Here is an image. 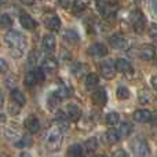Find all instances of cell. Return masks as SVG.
<instances>
[{
  "label": "cell",
  "mask_w": 157,
  "mask_h": 157,
  "mask_svg": "<svg viewBox=\"0 0 157 157\" xmlns=\"http://www.w3.org/2000/svg\"><path fill=\"white\" fill-rule=\"evenodd\" d=\"M155 7H156V10H157V2L155 3Z\"/></svg>",
  "instance_id": "47"
},
{
  "label": "cell",
  "mask_w": 157,
  "mask_h": 157,
  "mask_svg": "<svg viewBox=\"0 0 157 157\" xmlns=\"http://www.w3.org/2000/svg\"><path fill=\"white\" fill-rule=\"evenodd\" d=\"M24 84L26 87H33L36 84V78H35V75H33V71L28 72L25 75V78H24Z\"/></svg>",
  "instance_id": "33"
},
{
  "label": "cell",
  "mask_w": 157,
  "mask_h": 157,
  "mask_svg": "<svg viewBox=\"0 0 157 157\" xmlns=\"http://www.w3.org/2000/svg\"><path fill=\"white\" fill-rule=\"evenodd\" d=\"M6 121V116L3 113H0V123H4Z\"/></svg>",
  "instance_id": "44"
},
{
  "label": "cell",
  "mask_w": 157,
  "mask_h": 157,
  "mask_svg": "<svg viewBox=\"0 0 157 157\" xmlns=\"http://www.w3.org/2000/svg\"><path fill=\"white\" fill-rule=\"evenodd\" d=\"M21 157H32L29 155V153H26V152H24V153H21Z\"/></svg>",
  "instance_id": "45"
},
{
  "label": "cell",
  "mask_w": 157,
  "mask_h": 157,
  "mask_svg": "<svg viewBox=\"0 0 157 157\" xmlns=\"http://www.w3.org/2000/svg\"><path fill=\"white\" fill-rule=\"evenodd\" d=\"M98 83H99V77H98V75L95 73H88L86 77V88L88 90V91H92V90H95V87L98 86Z\"/></svg>",
  "instance_id": "21"
},
{
  "label": "cell",
  "mask_w": 157,
  "mask_h": 157,
  "mask_svg": "<svg viewBox=\"0 0 157 157\" xmlns=\"http://www.w3.org/2000/svg\"><path fill=\"white\" fill-rule=\"evenodd\" d=\"M37 61H39V52L33 50V51H30L29 57H28V63L30 66H36L37 65Z\"/></svg>",
  "instance_id": "36"
},
{
  "label": "cell",
  "mask_w": 157,
  "mask_h": 157,
  "mask_svg": "<svg viewBox=\"0 0 157 157\" xmlns=\"http://www.w3.org/2000/svg\"><path fill=\"white\" fill-rule=\"evenodd\" d=\"M116 95H117V98H119V99L125 101V99H128V98H130V90H128L127 87L121 86V87H119V88H117Z\"/></svg>",
  "instance_id": "31"
},
{
  "label": "cell",
  "mask_w": 157,
  "mask_h": 157,
  "mask_svg": "<svg viewBox=\"0 0 157 157\" xmlns=\"http://www.w3.org/2000/svg\"><path fill=\"white\" fill-rule=\"evenodd\" d=\"M97 7H98V11L101 13V15L109 18V17H113L114 14H116L119 4H117L116 2H109V0H105V2H98Z\"/></svg>",
  "instance_id": "4"
},
{
  "label": "cell",
  "mask_w": 157,
  "mask_h": 157,
  "mask_svg": "<svg viewBox=\"0 0 157 157\" xmlns=\"http://www.w3.org/2000/svg\"><path fill=\"white\" fill-rule=\"evenodd\" d=\"M114 71L120 72V73H124V75H128L132 72V66L130 65V62L123 58H119V59L114 62Z\"/></svg>",
  "instance_id": "16"
},
{
  "label": "cell",
  "mask_w": 157,
  "mask_h": 157,
  "mask_svg": "<svg viewBox=\"0 0 157 157\" xmlns=\"http://www.w3.org/2000/svg\"><path fill=\"white\" fill-rule=\"evenodd\" d=\"M138 101H139V103H142V105H147V103H150L153 101V94L147 88L141 90L138 94Z\"/></svg>",
  "instance_id": "22"
},
{
  "label": "cell",
  "mask_w": 157,
  "mask_h": 157,
  "mask_svg": "<svg viewBox=\"0 0 157 157\" xmlns=\"http://www.w3.org/2000/svg\"><path fill=\"white\" fill-rule=\"evenodd\" d=\"M33 75H35L36 83H43L44 78H46V75H44V71L41 68H36L33 69Z\"/></svg>",
  "instance_id": "35"
},
{
  "label": "cell",
  "mask_w": 157,
  "mask_h": 157,
  "mask_svg": "<svg viewBox=\"0 0 157 157\" xmlns=\"http://www.w3.org/2000/svg\"><path fill=\"white\" fill-rule=\"evenodd\" d=\"M131 132H132V125L130 124V123H121L120 124V128H119V134L120 136H128L131 135Z\"/></svg>",
  "instance_id": "28"
},
{
  "label": "cell",
  "mask_w": 157,
  "mask_h": 157,
  "mask_svg": "<svg viewBox=\"0 0 157 157\" xmlns=\"http://www.w3.org/2000/svg\"><path fill=\"white\" fill-rule=\"evenodd\" d=\"M32 144H33L32 138L29 135H25L19 141L15 142V147H29V146H32Z\"/></svg>",
  "instance_id": "29"
},
{
  "label": "cell",
  "mask_w": 157,
  "mask_h": 157,
  "mask_svg": "<svg viewBox=\"0 0 157 157\" xmlns=\"http://www.w3.org/2000/svg\"><path fill=\"white\" fill-rule=\"evenodd\" d=\"M97 147H98V141L95 138L87 139L86 144H84V149H86L87 153H94L97 150Z\"/></svg>",
  "instance_id": "26"
},
{
  "label": "cell",
  "mask_w": 157,
  "mask_h": 157,
  "mask_svg": "<svg viewBox=\"0 0 157 157\" xmlns=\"http://www.w3.org/2000/svg\"><path fill=\"white\" fill-rule=\"evenodd\" d=\"M19 22H21L22 26L28 30H32L37 26V22H36L29 14H21V17H19Z\"/></svg>",
  "instance_id": "18"
},
{
  "label": "cell",
  "mask_w": 157,
  "mask_h": 157,
  "mask_svg": "<svg viewBox=\"0 0 157 157\" xmlns=\"http://www.w3.org/2000/svg\"><path fill=\"white\" fill-rule=\"evenodd\" d=\"M19 108H21V106H18L17 103L11 102V103H10V106H8L10 114H18V113H19Z\"/></svg>",
  "instance_id": "40"
},
{
  "label": "cell",
  "mask_w": 157,
  "mask_h": 157,
  "mask_svg": "<svg viewBox=\"0 0 157 157\" xmlns=\"http://www.w3.org/2000/svg\"><path fill=\"white\" fill-rule=\"evenodd\" d=\"M87 71V65H83V63H76V65L72 68V73L76 77H81Z\"/></svg>",
  "instance_id": "32"
},
{
  "label": "cell",
  "mask_w": 157,
  "mask_h": 157,
  "mask_svg": "<svg viewBox=\"0 0 157 157\" xmlns=\"http://www.w3.org/2000/svg\"><path fill=\"white\" fill-rule=\"evenodd\" d=\"M11 25H13V19H11L7 14H3V15L0 17V28L7 29V28H10Z\"/></svg>",
  "instance_id": "34"
},
{
  "label": "cell",
  "mask_w": 157,
  "mask_h": 157,
  "mask_svg": "<svg viewBox=\"0 0 157 157\" xmlns=\"http://www.w3.org/2000/svg\"><path fill=\"white\" fill-rule=\"evenodd\" d=\"M24 125H25V128L32 134L37 132V131L40 130V121H39V119L36 116H33V114H30V116H28L26 119H25Z\"/></svg>",
  "instance_id": "6"
},
{
  "label": "cell",
  "mask_w": 157,
  "mask_h": 157,
  "mask_svg": "<svg viewBox=\"0 0 157 157\" xmlns=\"http://www.w3.org/2000/svg\"><path fill=\"white\" fill-rule=\"evenodd\" d=\"M41 69H43L44 72H54V71H57V68H58V62H57V59L55 58H51V57H47L46 59L43 61V63H41V66H40Z\"/></svg>",
  "instance_id": "20"
},
{
  "label": "cell",
  "mask_w": 157,
  "mask_h": 157,
  "mask_svg": "<svg viewBox=\"0 0 157 157\" xmlns=\"http://www.w3.org/2000/svg\"><path fill=\"white\" fill-rule=\"evenodd\" d=\"M87 8V2H73L71 6V10L73 14H80Z\"/></svg>",
  "instance_id": "27"
},
{
  "label": "cell",
  "mask_w": 157,
  "mask_h": 157,
  "mask_svg": "<svg viewBox=\"0 0 157 157\" xmlns=\"http://www.w3.org/2000/svg\"><path fill=\"white\" fill-rule=\"evenodd\" d=\"M139 57L144 61H150L156 57V50L152 44H144L139 48Z\"/></svg>",
  "instance_id": "10"
},
{
  "label": "cell",
  "mask_w": 157,
  "mask_h": 157,
  "mask_svg": "<svg viewBox=\"0 0 157 157\" xmlns=\"http://www.w3.org/2000/svg\"><path fill=\"white\" fill-rule=\"evenodd\" d=\"M7 69H8L7 62H6L3 58H0V72H2V73H4V72H7Z\"/></svg>",
  "instance_id": "42"
},
{
  "label": "cell",
  "mask_w": 157,
  "mask_h": 157,
  "mask_svg": "<svg viewBox=\"0 0 157 157\" xmlns=\"http://www.w3.org/2000/svg\"><path fill=\"white\" fill-rule=\"evenodd\" d=\"M41 44H43V48L46 50L47 52H54L55 48H57V40H55V36L51 35V33L46 35L43 37Z\"/></svg>",
  "instance_id": "13"
},
{
  "label": "cell",
  "mask_w": 157,
  "mask_h": 157,
  "mask_svg": "<svg viewBox=\"0 0 157 157\" xmlns=\"http://www.w3.org/2000/svg\"><path fill=\"white\" fill-rule=\"evenodd\" d=\"M10 97H11V101H13L14 103H17L18 106H24L25 103H26V98H25V95L22 94V91H19L18 88L11 90Z\"/></svg>",
  "instance_id": "19"
},
{
  "label": "cell",
  "mask_w": 157,
  "mask_h": 157,
  "mask_svg": "<svg viewBox=\"0 0 157 157\" xmlns=\"http://www.w3.org/2000/svg\"><path fill=\"white\" fill-rule=\"evenodd\" d=\"M97 157H106V156H105V155H98Z\"/></svg>",
  "instance_id": "46"
},
{
  "label": "cell",
  "mask_w": 157,
  "mask_h": 157,
  "mask_svg": "<svg viewBox=\"0 0 157 157\" xmlns=\"http://www.w3.org/2000/svg\"><path fill=\"white\" fill-rule=\"evenodd\" d=\"M120 121V116L119 113H116V112H112V113H108L105 117V124L106 125H110V127H113V125H117Z\"/></svg>",
  "instance_id": "24"
},
{
  "label": "cell",
  "mask_w": 157,
  "mask_h": 157,
  "mask_svg": "<svg viewBox=\"0 0 157 157\" xmlns=\"http://www.w3.org/2000/svg\"><path fill=\"white\" fill-rule=\"evenodd\" d=\"M6 136L10 139H15L17 136H18V131L17 130H11V128H7L6 130Z\"/></svg>",
  "instance_id": "39"
},
{
  "label": "cell",
  "mask_w": 157,
  "mask_h": 157,
  "mask_svg": "<svg viewBox=\"0 0 157 157\" xmlns=\"http://www.w3.org/2000/svg\"><path fill=\"white\" fill-rule=\"evenodd\" d=\"M88 52L92 57H105V55H108V47L102 43H94L90 47Z\"/></svg>",
  "instance_id": "14"
},
{
  "label": "cell",
  "mask_w": 157,
  "mask_h": 157,
  "mask_svg": "<svg viewBox=\"0 0 157 157\" xmlns=\"http://www.w3.org/2000/svg\"><path fill=\"white\" fill-rule=\"evenodd\" d=\"M131 150H132L135 157H149L150 156V147L146 144L145 139L136 138L131 144Z\"/></svg>",
  "instance_id": "3"
},
{
  "label": "cell",
  "mask_w": 157,
  "mask_h": 157,
  "mask_svg": "<svg viewBox=\"0 0 157 157\" xmlns=\"http://www.w3.org/2000/svg\"><path fill=\"white\" fill-rule=\"evenodd\" d=\"M152 87L157 91V75H155V76L152 77Z\"/></svg>",
  "instance_id": "43"
},
{
  "label": "cell",
  "mask_w": 157,
  "mask_h": 157,
  "mask_svg": "<svg viewBox=\"0 0 157 157\" xmlns=\"http://www.w3.org/2000/svg\"><path fill=\"white\" fill-rule=\"evenodd\" d=\"M99 73L106 80H112L116 75V71H114V66H112L110 62H102L99 65Z\"/></svg>",
  "instance_id": "8"
},
{
  "label": "cell",
  "mask_w": 157,
  "mask_h": 157,
  "mask_svg": "<svg viewBox=\"0 0 157 157\" xmlns=\"http://www.w3.org/2000/svg\"><path fill=\"white\" fill-rule=\"evenodd\" d=\"M63 39H65L66 43H69V44H76V43H78V40H80L77 32L73 30V29L65 30V33H63Z\"/></svg>",
  "instance_id": "23"
},
{
  "label": "cell",
  "mask_w": 157,
  "mask_h": 157,
  "mask_svg": "<svg viewBox=\"0 0 157 157\" xmlns=\"http://www.w3.org/2000/svg\"><path fill=\"white\" fill-rule=\"evenodd\" d=\"M132 117L138 123H149L152 120V113L149 110H146V109H138V110L134 112Z\"/></svg>",
  "instance_id": "15"
},
{
  "label": "cell",
  "mask_w": 157,
  "mask_h": 157,
  "mask_svg": "<svg viewBox=\"0 0 157 157\" xmlns=\"http://www.w3.org/2000/svg\"><path fill=\"white\" fill-rule=\"evenodd\" d=\"M120 134L117 130H113V128H110V130H108L105 134H103V141L106 142V144L109 145H113V144H117V142L120 141Z\"/></svg>",
  "instance_id": "17"
},
{
  "label": "cell",
  "mask_w": 157,
  "mask_h": 157,
  "mask_svg": "<svg viewBox=\"0 0 157 157\" xmlns=\"http://www.w3.org/2000/svg\"><path fill=\"white\" fill-rule=\"evenodd\" d=\"M68 116H66V114L65 113H61V112H59V113H58L57 114V121H58V127H59L61 128V130H62V128H66V127H68V125H69V121H68Z\"/></svg>",
  "instance_id": "30"
},
{
  "label": "cell",
  "mask_w": 157,
  "mask_h": 157,
  "mask_svg": "<svg viewBox=\"0 0 157 157\" xmlns=\"http://www.w3.org/2000/svg\"><path fill=\"white\" fill-rule=\"evenodd\" d=\"M112 157H130V156H128V153L125 152V150L117 149V150H114V152L112 153Z\"/></svg>",
  "instance_id": "41"
},
{
  "label": "cell",
  "mask_w": 157,
  "mask_h": 157,
  "mask_svg": "<svg viewBox=\"0 0 157 157\" xmlns=\"http://www.w3.org/2000/svg\"><path fill=\"white\" fill-rule=\"evenodd\" d=\"M59 102H61V99L58 98V95L55 94V92H52V94L48 97V106L50 108H57V106L59 105Z\"/></svg>",
  "instance_id": "37"
},
{
  "label": "cell",
  "mask_w": 157,
  "mask_h": 157,
  "mask_svg": "<svg viewBox=\"0 0 157 157\" xmlns=\"http://www.w3.org/2000/svg\"><path fill=\"white\" fill-rule=\"evenodd\" d=\"M66 116L71 121H77L81 117V109L78 108L76 103H69L66 106Z\"/></svg>",
  "instance_id": "12"
},
{
  "label": "cell",
  "mask_w": 157,
  "mask_h": 157,
  "mask_svg": "<svg viewBox=\"0 0 157 157\" xmlns=\"http://www.w3.org/2000/svg\"><path fill=\"white\" fill-rule=\"evenodd\" d=\"M44 24H46L47 29L51 30V32H58V30L61 29V19L58 18L55 14L47 15L46 19H44Z\"/></svg>",
  "instance_id": "7"
},
{
  "label": "cell",
  "mask_w": 157,
  "mask_h": 157,
  "mask_svg": "<svg viewBox=\"0 0 157 157\" xmlns=\"http://www.w3.org/2000/svg\"><path fill=\"white\" fill-rule=\"evenodd\" d=\"M92 102L98 106H103L108 102V94L105 88H97L92 92Z\"/></svg>",
  "instance_id": "9"
},
{
  "label": "cell",
  "mask_w": 157,
  "mask_h": 157,
  "mask_svg": "<svg viewBox=\"0 0 157 157\" xmlns=\"http://www.w3.org/2000/svg\"><path fill=\"white\" fill-rule=\"evenodd\" d=\"M4 41L8 46V48H10L14 58L22 57L25 48H26L28 40L21 32H18V30H10V32H7L4 36Z\"/></svg>",
  "instance_id": "1"
},
{
  "label": "cell",
  "mask_w": 157,
  "mask_h": 157,
  "mask_svg": "<svg viewBox=\"0 0 157 157\" xmlns=\"http://www.w3.org/2000/svg\"><path fill=\"white\" fill-rule=\"evenodd\" d=\"M147 32H149V36L153 39H157V24H152L149 26V29H147Z\"/></svg>",
  "instance_id": "38"
},
{
  "label": "cell",
  "mask_w": 157,
  "mask_h": 157,
  "mask_svg": "<svg viewBox=\"0 0 157 157\" xmlns=\"http://www.w3.org/2000/svg\"><path fill=\"white\" fill-rule=\"evenodd\" d=\"M131 22H132V28L136 33H142L145 29V17L141 13V10H135L131 14Z\"/></svg>",
  "instance_id": "5"
},
{
  "label": "cell",
  "mask_w": 157,
  "mask_h": 157,
  "mask_svg": "<svg viewBox=\"0 0 157 157\" xmlns=\"http://www.w3.org/2000/svg\"><path fill=\"white\" fill-rule=\"evenodd\" d=\"M63 132L58 125H51L46 134V147L50 152H58L62 146Z\"/></svg>",
  "instance_id": "2"
},
{
  "label": "cell",
  "mask_w": 157,
  "mask_h": 157,
  "mask_svg": "<svg viewBox=\"0 0 157 157\" xmlns=\"http://www.w3.org/2000/svg\"><path fill=\"white\" fill-rule=\"evenodd\" d=\"M83 147L80 146V145H72V146H69L68 149V156L69 157H83Z\"/></svg>",
  "instance_id": "25"
},
{
  "label": "cell",
  "mask_w": 157,
  "mask_h": 157,
  "mask_svg": "<svg viewBox=\"0 0 157 157\" xmlns=\"http://www.w3.org/2000/svg\"><path fill=\"white\" fill-rule=\"evenodd\" d=\"M110 44L113 48H125L128 46V40L121 35V33H114L113 36L110 37Z\"/></svg>",
  "instance_id": "11"
}]
</instances>
